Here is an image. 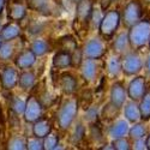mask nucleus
Returning <instances> with one entry per match:
<instances>
[{"label": "nucleus", "instance_id": "f257e3e1", "mask_svg": "<svg viewBox=\"0 0 150 150\" xmlns=\"http://www.w3.org/2000/svg\"><path fill=\"white\" fill-rule=\"evenodd\" d=\"M130 45L134 49H139L149 43L150 40V21L149 19H141L130 27L127 33Z\"/></svg>", "mask_w": 150, "mask_h": 150}, {"label": "nucleus", "instance_id": "f03ea898", "mask_svg": "<svg viewBox=\"0 0 150 150\" xmlns=\"http://www.w3.org/2000/svg\"><path fill=\"white\" fill-rule=\"evenodd\" d=\"M121 22V15L117 10H109L102 16L98 23V33L103 39H112Z\"/></svg>", "mask_w": 150, "mask_h": 150}, {"label": "nucleus", "instance_id": "7ed1b4c3", "mask_svg": "<svg viewBox=\"0 0 150 150\" xmlns=\"http://www.w3.org/2000/svg\"><path fill=\"white\" fill-rule=\"evenodd\" d=\"M78 113V101L76 98H69L61 105L57 114V121L61 130H67L72 125Z\"/></svg>", "mask_w": 150, "mask_h": 150}, {"label": "nucleus", "instance_id": "20e7f679", "mask_svg": "<svg viewBox=\"0 0 150 150\" xmlns=\"http://www.w3.org/2000/svg\"><path fill=\"white\" fill-rule=\"evenodd\" d=\"M142 17H143V7H142L141 1H138V0H131L122 10L121 21L127 28H130L137 22H139Z\"/></svg>", "mask_w": 150, "mask_h": 150}, {"label": "nucleus", "instance_id": "39448f33", "mask_svg": "<svg viewBox=\"0 0 150 150\" xmlns=\"http://www.w3.org/2000/svg\"><path fill=\"white\" fill-rule=\"evenodd\" d=\"M143 69V60L141 55L136 52H127L125 53L124 58L121 59V71L126 76H134L139 73Z\"/></svg>", "mask_w": 150, "mask_h": 150}, {"label": "nucleus", "instance_id": "423d86ee", "mask_svg": "<svg viewBox=\"0 0 150 150\" xmlns=\"http://www.w3.org/2000/svg\"><path fill=\"white\" fill-rule=\"evenodd\" d=\"M82 52H83L84 59L98 60L106 54L105 42L101 39H98V37H94V39L89 40L84 45Z\"/></svg>", "mask_w": 150, "mask_h": 150}, {"label": "nucleus", "instance_id": "0eeeda50", "mask_svg": "<svg viewBox=\"0 0 150 150\" xmlns=\"http://www.w3.org/2000/svg\"><path fill=\"white\" fill-rule=\"evenodd\" d=\"M43 113V106L36 96L30 95L29 98L25 101V109H24V119L27 122H34L37 119H40Z\"/></svg>", "mask_w": 150, "mask_h": 150}, {"label": "nucleus", "instance_id": "6e6552de", "mask_svg": "<svg viewBox=\"0 0 150 150\" xmlns=\"http://www.w3.org/2000/svg\"><path fill=\"white\" fill-rule=\"evenodd\" d=\"M146 91V81L144 77H134L127 86V96L132 101H141V98Z\"/></svg>", "mask_w": 150, "mask_h": 150}, {"label": "nucleus", "instance_id": "1a4fd4ad", "mask_svg": "<svg viewBox=\"0 0 150 150\" xmlns=\"http://www.w3.org/2000/svg\"><path fill=\"white\" fill-rule=\"evenodd\" d=\"M76 21L82 24H88L91 19L94 5L91 0H79L76 3Z\"/></svg>", "mask_w": 150, "mask_h": 150}, {"label": "nucleus", "instance_id": "9d476101", "mask_svg": "<svg viewBox=\"0 0 150 150\" xmlns=\"http://www.w3.org/2000/svg\"><path fill=\"white\" fill-rule=\"evenodd\" d=\"M127 98V90L121 82H115L110 88V103L118 107L119 109L124 106Z\"/></svg>", "mask_w": 150, "mask_h": 150}, {"label": "nucleus", "instance_id": "9b49d317", "mask_svg": "<svg viewBox=\"0 0 150 150\" xmlns=\"http://www.w3.org/2000/svg\"><path fill=\"white\" fill-rule=\"evenodd\" d=\"M18 70L12 67V66H6L3 72H1V84L5 90H12L15 86L18 84Z\"/></svg>", "mask_w": 150, "mask_h": 150}, {"label": "nucleus", "instance_id": "f8f14e48", "mask_svg": "<svg viewBox=\"0 0 150 150\" xmlns=\"http://www.w3.org/2000/svg\"><path fill=\"white\" fill-rule=\"evenodd\" d=\"M36 55L34 54V52L31 49H24L22 51L15 59V65L17 69L22 70H29L35 62H36Z\"/></svg>", "mask_w": 150, "mask_h": 150}, {"label": "nucleus", "instance_id": "ddd939ff", "mask_svg": "<svg viewBox=\"0 0 150 150\" xmlns=\"http://www.w3.org/2000/svg\"><path fill=\"white\" fill-rule=\"evenodd\" d=\"M53 131V126L52 122L48 118L41 117L40 119H37L36 121L33 122V134L34 137H37V138H45V137L51 133Z\"/></svg>", "mask_w": 150, "mask_h": 150}, {"label": "nucleus", "instance_id": "4468645a", "mask_svg": "<svg viewBox=\"0 0 150 150\" xmlns=\"http://www.w3.org/2000/svg\"><path fill=\"white\" fill-rule=\"evenodd\" d=\"M7 16L10 21L19 22L27 16V7L21 1L11 0V3L7 5Z\"/></svg>", "mask_w": 150, "mask_h": 150}, {"label": "nucleus", "instance_id": "2eb2a0df", "mask_svg": "<svg viewBox=\"0 0 150 150\" xmlns=\"http://www.w3.org/2000/svg\"><path fill=\"white\" fill-rule=\"evenodd\" d=\"M59 86L66 95H72L77 91L78 83H77V79L74 78V76H72L69 72L67 73L65 72L60 74L59 77Z\"/></svg>", "mask_w": 150, "mask_h": 150}, {"label": "nucleus", "instance_id": "dca6fc26", "mask_svg": "<svg viewBox=\"0 0 150 150\" xmlns=\"http://www.w3.org/2000/svg\"><path fill=\"white\" fill-rule=\"evenodd\" d=\"M52 66L57 70H65L67 67L72 66V54L67 51L60 49L57 52L52 59Z\"/></svg>", "mask_w": 150, "mask_h": 150}, {"label": "nucleus", "instance_id": "f3484780", "mask_svg": "<svg viewBox=\"0 0 150 150\" xmlns=\"http://www.w3.org/2000/svg\"><path fill=\"white\" fill-rule=\"evenodd\" d=\"M81 73L85 82H94L97 74V65L93 59H84L81 64Z\"/></svg>", "mask_w": 150, "mask_h": 150}, {"label": "nucleus", "instance_id": "a211bd4d", "mask_svg": "<svg viewBox=\"0 0 150 150\" xmlns=\"http://www.w3.org/2000/svg\"><path fill=\"white\" fill-rule=\"evenodd\" d=\"M129 122L127 120L124 119H119L115 122H113L108 129V136L112 139H117L120 138V137H125L129 133Z\"/></svg>", "mask_w": 150, "mask_h": 150}, {"label": "nucleus", "instance_id": "6ab92c4d", "mask_svg": "<svg viewBox=\"0 0 150 150\" xmlns=\"http://www.w3.org/2000/svg\"><path fill=\"white\" fill-rule=\"evenodd\" d=\"M0 35H1L3 41L15 40L21 35V25L17 22L12 21L11 23H7L5 25H3L1 30H0Z\"/></svg>", "mask_w": 150, "mask_h": 150}, {"label": "nucleus", "instance_id": "aec40b11", "mask_svg": "<svg viewBox=\"0 0 150 150\" xmlns=\"http://www.w3.org/2000/svg\"><path fill=\"white\" fill-rule=\"evenodd\" d=\"M124 115L126 118L127 121L130 122H137L139 121L141 118V110H139V105H137L136 101H131L130 102H125L124 103Z\"/></svg>", "mask_w": 150, "mask_h": 150}, {"label": "nucleus", "instance_id": "412c9836", "mask_svg": "<svg viewBox=\"0 0 150 150\" xmlns=\"http://www.w3.org/2000/svg\"><path fill=\"white\" fill-rule=\"evenodd\" d=\"M35 73L33 71H28V70H22V72L18 76V84L19 88L23 90H30L33 86L35 85Z\"/></svg>", "mask_w": 150, "mask_h": 150}, {"label": "nucleus", "instance_id": "4be33fe9", "mask_svg": "<svg viewBox=\"0 0 150 150\" xmlns=\"http://www.w3.org/2000/svg\"><path fill=\"white\" fill-rule=\"evenodd\" d=\"M131 47L130 45V40H129V35L127 33H121L119 34L115 40L113 42V48L114 51L118 52L119 54H122V53H127V49Z\"/></svg>", "mask_w": 150, "mask_h": 150}, {"label": "nucleus", "instance_id": "5701e85b", "mask_svg": "<svg viewBox=\"0 0 150 150\" xmlns=\"http://www.w3.org/2000/svg\"><path fill=\"white\" fill-rule=\"evenodd\" d=\"M30 49L34 52V54L36 57H42V55H45L49 52L51 46H49V43L43 39H36L31 42Z\"/></svg>", "mask_w": 150, "mask_h": 150}, {"label": "nucleus", "instance_id": "b1692460", "mask_svg": "<svg viewBox=\"0 0 150 150\" xmlns=\"http://www.w3.org/2000/svg\"><path fill=\"white\" fill-rule=\"evenodd\" d=\"M139 110H141L142 120H149L150 119V89H146L145 94L141 98Z\"/></svg>", "mask_w": 150, "mask_h": 150}, {"label": "nucleus", "instance_id": "393cba45", "mask_svg": "<svg viewBox=\"0 0 150 150\" xmlns=\"http://www.w3.org/2000/svg\"><path fill=\"white\" fill-rule=\"evenodd\" d=\"M107 71L110 76H118L121 71V59L117 55V57H110L107 61Z\"/></svg>", "mask_w": 150, "mask_h": 150}, {"label": "nucleus", "instance_id": "a878e982", "mask_svg": "<svg viewBox=\"0 0 150 150\" xmlns=\"http://www.w3.org/2000/svg\"><path fill=\"white\" fill-rule=\"evenodd\" d=\"M59 45H60V48L62 49V51H67L70 53H72L74 49L78 48V45H77L76 40H74L71 35L62 36L59 40Z\"/></svg>", "mask_w": 150, "mask_h": 150}, {"label": "nucleus", "instance_id": "bb28decb", "mask_svg": "<svg viewBox=\"0 0 150 150\" xmlns=\"http://www.w3.org/2000/svg\"><path fill=\"white\" fill-rule=\"evenodd\" d=\"M10 108L16 115H21L25 109V101L18 96H12L10 100Z\"/></svg>", "mask_w": 150, "mask_h": 150}, {"label": "nucleus", "instance_id": "cd10ccee", "mask_svg": "<svg viewBox=\"0 0 150 150\" xmlns=\"http://www.w3.org/2000/svg\"><path fill=\"white\" fill-rule=\"evenodd\" d=\"M27 141L28 139H25L22 136H13L8 139L7 148L12 150H24L27 149Z\"/></svg>", "mask_w": 150, "mask_h": 150}, {"label": "nucleus", "instance_id": "c85d7f7f", "mask_svg": "<svg viewBox=\"0 0 150 150\" xmlns=\"http://www.w3.org/2000/svg\"><path fill=\"white\" fill-rule=\"evenodd\" d=\"M59 134L58 133H54L53 131L51 133H48L45 138H43V148L45 150H53V149H57L58 145H59Z\"/></svg>", "mask_w": 150, "mask_h": 150}, {"label": "nucleus", "instance_id": "c756f323", "mask_svg": "<svg viewBox=\"0 0 150 150\" xmlns=\"http://www.w3.org/2000/svg\"><path fill=\"white\" fill-rule=\"evenodd\" d=\"M129 134L130 137L134 141V139H141V138H144V136L146 134V129L143 124L141 122H134L133 126L129 130Z\"/></svg>", "mask_w": 150, "mask_h": 150}, {"label": "nucleus", "instance_id": "7c9ffc66", "mask_svg": "<svg viewBox=\"0 0 150 150\" xmlns=\"http://www.w3.org/2000/svg\"><path fill=\"white\" fill-rule=\"evenodd\" d=\"M15 53V46L11 41H4L0 46V60H10Z\"/></svg>", "mask_w": 150, "mask_h": 150}, {"label": "nucleus", "instance_id": "2f4dec72", "mask_svg": "<svg viewBox=\"0 0 150 150\" xmlns=\"http://www.w3.org/2000/svg\"><path fill=\"white\" fill-rule=\"evenodd\" d=\"M48 4L49 0H27V6L33 11H45Z\"/></svg>", "mask_w": 150, "mask_h": 150}, {"label": "nucleus", "instance_id": "473e14b6", "mask_svg": "<svg viewBox=\"0 0 150 150\" xmlns=\"http://www.w3.org/2000/svg\"><path fill=\"white\" fill-rule=\"evenodd\" d=\"M84 136H85V127L83 126L81 122H78L77 126L74 127V131H73V133H72L71 139H72L73 143H79V142L84 138Z\"/></svg>", "mask_w": 150, "mask_h": 150}, {"label": "nucleus", "instance_id": "72a5a7b5", "mask_svg": "<svg viewBox=\"0 0 150 150\" xmlns=\"http://www.w3.org/2000/svg\"><path fill=\"white\" fill-rule=\"evenodd\" d=\"M27 149H29V150H45L43 139L42 138H37V137H34V138L28 139L27 141Z\"/></svg>", "mask_w": 150, "mask_h": 150}, {"label": "nucleus", "instance_id": "f704fd0d", "mask_svg": "<svg viewBox=\"0 0 150 150\" xmlns=\"http://www.w3.org/2000/svg\"><path fill=\"white\" fill-rule=\"evenodd\" d=\"M113 145H114V149L117 150H130L131 149V144L129 139H126L125 137H120V138L114 139Z\"/></svg>", "mask_w": 150, "mask_h": 150}, {"label": "nucleus", "instance_id": "c9c22d12", "mask_svg": "<svg viewBox=\"0 0 150 150\" xmlns=\"http://www.w3.org/2000/svg\"><path fill=\"white\" fill-rule=\"evenodd\" d=\"M97 119V108L96 107H89L85 113V120L89 122H95Z\"/></svg>", "mask_w": 150, "mask_h": 150}, {"label": "nucleus", "instance_id": "e433bc0d", "mask_svg": "<svg viewBox=\"0 0 150 150\" xmlns=\"http://www.w3.org/2000/svg\"><path fill=\"white\" fill-rule=\"evenodd\" d=\"M90 136H91V138L96 142L102 139V132H101V130H100V127L97 126V125H93V126L90 127Z\"/></svg>", "mask_w": 150, "mask_h": 150}, {"label": "nucleus", "instance_id": "4c0bfd02", "mask_svg": "<svg viewBox=\"0 0 150 150\" xmlns=\"http://www.w3.org/2000/svg\"><path fill=\"white\" fill-rule=\"evenodd\" d=\"M133 148L136 150H138V149H146V144H145V141H143V138L141 139H134L133 142Z\"/></svg>", "mask_w": 150, "mask_h": 150}, {"label": "nucleus", "instance_id": "58836bf2", "mask_svg": "<svg viewBox=\"0 0 150 150\" xmlns=\"http://www.w3.org/2000/svg\"><path fill=\"white\" fill-rule=\"evenodd\" d=\"M5 6H6V0H0V16H1Z\"/></svg>", "mask_w": 150, "mask_h": 150}, {"label": "nucleus", "instance_id": "ea45409f", "mask_svg": "<svg viewBox=\"0 0 150 150\" xmlns=\"http://www.w3.org/2000/svg\"><path fill=\"white\" fill-rule=\"evenodd\" d=\"M100 149H101V150H106V149H107V150H108V149H110V150H115L113 144H106L105 146H101Z\"/></svg>", "mask_w": 150, "mask_h": 150}, {"label": "nucleus", "instance_id": "a19ab883", "mask_svg": "<svg viewBox=\"0 0 150 150\" xmlns=\"http://www.w3.org/2000/svg\"><path fill=\"white\" fill-rule=\"evenodd\" d=\"M145 69H146V71L150 73V55L146 58V61H145Z\"/></svg>", "mask_w": 150, "mask_h": 150}, {"label": "nucleus", "instance_id": "79ce46f5", "mask_svg": "<svg viewBox=\"0 0 150 150\" xmlns=\"http://www.w3.org/2000/svg\"><path fill=\"white\" fill-rule=\"evenodd\" d=\"M145 144H146V149L150 150V134L146 137V139H145Z\"/></svg>", "mask_w": 150, "mask_h": 150}, {"label": "nucleus", "instance_id": "37998d69", "mask_svg": "<svg viewBox=\"0 0 150 150\" xmlns=\"http://www.w3.org/2000/svg\"><path fill=\"white\" fill-rule=\"evenodd\" d=\"M3 42H4V41H3V39H1V35H0V46L3 45Z\"/></svg>", "mask_w": 150, "mask_h": 150}, {"label": "nucleus", "instance_id": "c03bdc74", "mask_svg": "<svg viewBox=\"0 0 150 150\" xmlns=\"http://www.w3.org/2000/svg\"><path fill=\"white\" fill-rule=\"evenodd\" d=\"M144 3H146V4H149V5H150V0H144Z\"/></svg>", "mask_w": 150, "mask_h": 150}, {"label": "nucleus", "instance_id": "a18cd8bd", "mask_svg": "<svg viewBox=\"0 0 150 150\" xmlns=\"http://www.w3.org/2000/svg\"><path fill=\"white\" fill-rule=\"evenodd\" d=\"M1 28H3V25H1V22H0V30H1Z\"/></svg>", "mask_w": 150, "mask_h": 150}, {"label": "nucleus", "instance_id": "49530a36", "mask_svg": "<svg viewBox=\"0 0 150 150\" xmlns=\"http://www.w3.org/2000/svg\"><path fill=\"white\" fill-rule=\"evenodd\" d=\"M72 1H74V3H77V1H79V0H72Z\"/></svg>", "mask_w": 150, "mask_h": 150}, {"label": "nucleus", "instance_id": "de8ad7c7", "mask_svg": "<svg viewBox=\"0 0 150 150\" xmlns=\"http://www.w3.org/2000/svg\"><path fill=\"white\" fill-rule=\"evenodd\" d=\"M149 47H150V40H149Z\"/></svg>", "mask_w": 150, "mask_h": 150}, {"label": "nucleus", "instance_id": "09e8293b", "mask_svg": "<svg viewBox=\"0 0 150 150\" xmlns=\"http://www.w3.org/2000/svg\"><path fill=\"white\" fill-rule=\"evenodd\" d=\"M17 1H22V0H17Z\"/></svg>", "mask_w": 150, "mask_h": 150}]
</instances>
